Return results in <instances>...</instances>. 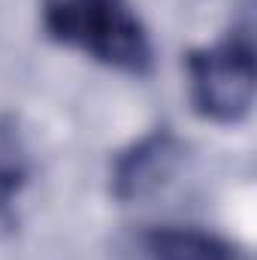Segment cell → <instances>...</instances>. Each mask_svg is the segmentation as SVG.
<instances>
[{
	"mask_svg": "<svg viewBox=\"0 0 257 260\" xmlns=\"http://www.w3.org/2000/svg\"><path fill=\"white\" fill-rule=\"evenodd\" d=\"M40 21L52 43L109 70L148 76L154 67L151 37L130 0H43Z\"/></svg>",
	"mask_w": 257,
	"mask_h": 260,
	"instance_id": "1",
	"label": "cell"
},
{
	"mask_svg": "<svg viewBox=\"0 0 257 260\" xmlns=\"http://www.w3.org/2000/svg\"><path fill=\"white\" fill-rule=\"evenodd\" d=\"M194 112L215 124H239L254 106V46L248 30H230L221 43L188 52Z\"/></svg>",
	"mask_w": 257,
	"mask_h": 260,
	"instance_id": "2",
	"label": "cell"
},
{
	"mask_svg": "<svg viewBox=\"0 0 257 260\" xmlns=\"http://www.w3.org/2000/svg\"><path fill=\"white\" fill-rule=\"evenodd\" d=\"M185 145L170 127L145 133L139 142L124 148L112 164V194L121 203L154 194L182 164Z\"/></svg>",
	"mask_w": 257,
	"mask_h": 260,
	"instance_id": "3",
	"label": "cell"
},
{
	"mask_svg": "<svg viewBox=\"0 0 257 260\" xmlns=\"http://www.w3.org/2000/svg\"><path fill=\"white\" fill-rule=\"evenodd\" d=\"M145 257L148 260H242L239 248L224 236L203 227H154L145 233Z\"/></svg>",
	"mask_w": 257,
	"mask_h": 260,
	"instance_id": "4",
	"label": "cell"
},
{
	"mask_svg": "<svg viewBox=\"0 0 257 260\" xmlns=\"http://www.w3.org/2000/svg\"><path fill=\"white\" fill-rule=\"evenodd\" d=\"M30 179V154L15 118L0 115V215L9 212L12 200Z\"/></svg>",
	"mask_w": 257,
	"mask_h": 260,
	"instance_id": "5",
	"label": "cell"
}]
</instances>
